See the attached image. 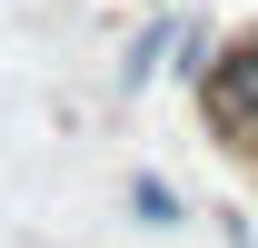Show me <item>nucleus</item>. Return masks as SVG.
Returning <instances> with one entry per match:
<instances>
[{
    "instance_id": "nucleus-1",
    "label": "nucleus",
    "mask_w": 258,
    "mask_h": 248,
    "mask_svg": "<svg viewBox=\"0 0 258 248\" xmlns=\"http://www.w3.org/2000/svg\"><path fill=\"white\" fill-rule=\"evenodd\" d=\"M189 99H199V119H209L219 149H248L258 139V30L209 40V60L189 70Z\"/></svg>"
},
{
    "instance_id": "nucleus-2",
    "label": "nucleus",
    "mask_w": 258,
    "mask_h": 248,
    "mask_svg": "<svg viewBox=\"0 0 258 248\" xmlns=\"http://www.w3.org/2000/svg\"><path fill=\"white\" fill-rule=\"evenodd\" d=\"M129 218H139V228H179V218H189V199H179V179H159V169H129Z\"/></svg>"
},
{
    "instance_id": "nucleus-3",
    "label": "nucleus",
    "mask_w": 258,
    "mask_h": 248,
    "mask_svg": "<svg viewBox=\"0 0 258 248\" xmlns=\"http://www.w3.org/2000/svg\"><path fill=\"white\" fill-rule=\"evenodd\" d=\"M238 169H248V189H258V139H248V149H238Z\"/></svg>"
}]
</instances>
